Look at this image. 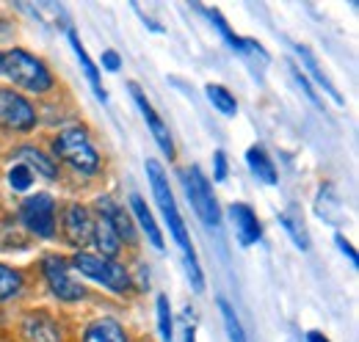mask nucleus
<instances>
[{"mask_svg":"<svg viewBox=\"0 0 359 342\" xmlns=\"http://www.w3.org/2000/svg\"><path fill=\"white\" fill-rule=\"evenodd\" d=\"M144 171H147L152 196H155V202H158V207H161V213H163V221H166V226H169V235L175 238V243H177L180 252H182L185 273H188V279H191V287H194L196 293H202V290H205V273H202V265H199L196 249H194V243H191L188 226H185L182 213H180V207H177L175 191H172V185H169L166 169H163L155 158H149V160L144 163Z\"/></svg>","mask_w":359,"mask_h":342,"instance_id":"obj_1","label":"nucleus"},{"mask_svg":"<svg viewBox=\"0 0 359 342\" xmlns=\"http://www.w3.org/2000/svg\"><path fill=\"white\" fill-rule=\"evenodd\" d=\"M47 152L61 166V171L69 169L81 179H97L105 171V155L94 144L91 130L86 125L58 128L47 141Z\"/></svg>","mask_w":359,"mask_h":342,"instance_id":"obj_2","label":"nucleus"},{"mask_svg":"<svg viewBox=\"0 0 359 342\" xmlns=\"http://www.w3.org/2000/svg\"><path fill=\"white\" fill-rule=\"evenodd\" d=\"M0 78H6L11 88L22 91L31 100H50V97H55L61 91L53 67L42 55H36L34 50H28L22 44H11V47L3 50V72H0Z\"/></svg>","mask_w":359,"mask_h":342,"instance_id":"obj_3","label":"nucleus"},{"mask_svg":"<svg viewBox=\"0 0 359 342\" xmlns=\"http://www.w3.org/2000/svg\"><path fill=\"white\" fill-rule=\"evenodd\" d=\"M69 262H72L75 273L100 285L105 293H111L116 299H133L135 296L130 265L125 259H108V256H100L94 252H75L69 256Z\"/></svg>","mask_w":359,"mask_h":342,"instance_id":"obj_4","label":"nucleus"},{"mask_svg":"<svg viewBox=\"0 0 359 342\" xmlns=\"http://www.w3.org/2000/svg\"><path fill=\"white\" fill-rule=\"evenodd\" d=\"M36 276L45 285V290L64 306H78L83 301L91 299V290L86 287L83 279H78V273L72 271V262L67 254L58 252H47L36 262Z\"/></svg>","mask_w":359,"mask_h":342,"instance_id":"obj_5","label":"nucleus"},{"mask_svg":"<svg viewBox=\"0 0 359 342\" xmlns=\"http://www.w3.org/2000/svg\"><path fill=\"white\" fill-rule=\"evenodd\" d=\"M69 323L50 306H28L14 317L17 342H69Z\"/></svg>","mask_w":359,"mask_h":342,"instance_id":"obj_6","label":"nucleus"},{"mask_svg":"<svg viewBox=\"0 0 359 342\" xmlns=\"http://www.w3.org/2000/svg\"><path fill=\"white\" fill-rule=\"evenodd\" d=\"M14 218L28 238L55 240V235H58V199L47 191L28 193L25 199L17 202Z\"/></svg>","mask_w":359,"mask_h":342,"instance_id":"obj_7","label":"nucleus"},{"mask_svg":"<svg viewBox=\"0 0 359 342\" xmlns=\"http://www.w3.org/2000/svg\"><path fill=\"white\" fill-rule=\"evenodd\" d=\"M42 125V108L22 91L0 83V132L3 135H31Z\"/></svg>","mask_w":359,"mask_h":342,"instance_id":"obj_8","label":"nucleus"},{"mask_svg":"<svg viewBox=\"0 0 359 342\" xmlns=\"http://www.w3.org/2000/svg\"><path fill=\"white\" fill-rule=\"evenodd\" d=\"M91 235H94V210L86 202L69 199L64 205H58V235L64 246L75 252H89Z\"/></svg>","mask_w":359,"mask_h":342,"instance_id":"obj_9","label":"nucleus"},{"mask_svg":"<svg viewBox=\"0 0 359 342\" xmlns=\"http://www.w3.org/2000/svg\"><path fill=\"white\" fill-rule=\"evenodd\" d=\"M180 179H182V188H185V199H188L191 210L196 213V218L208 229H219L222 226V207H219V199H216L213 185L205 177V171L199 166H188V169H182Z\"/></svg>","mask_w":359,"mask_h":342,"instance_id":"obj_10","label":"nucleus"},{"mask_svg":"<svg viewBox=\"0 0 359 342\" xmlns=\"http://www.w3.org/2000/svg\"><path fill=\"white\" fill-rule=\"evenodd\" d=\"M8 158L11 163H20L31 171L36 179H47V182H58L61 179V166L53 160V155L47 152L45 146L39 144H31V141H20L8 149Z\"/></svg>","mask_w":359,"mask_h":342,"instance_id":"obj_11","label":"nucleus"},{"mask_svg":"<svg viewBox=\"0 0 359 342\" xmlns=\"http://www.w3.org/2000/svg\"><path fill=\"white\" fill-rule=\"evenodd\" d=\"M128 88H130V97H133L135 108L141 111V119L147 122V128H149V132H152V138H155L158 149H161L169 160H175V158H177V146H175V138H172L169 125H166V122H163V116L155 111V105L147 100V94H144V88H141V86L130 83Z\"/></svg>","mask_w":359,"mask_h":342,"instance_id":"obj_12","label":"nucleus"},{"mask_svg":"<svg viewBox=\"0 0 359 342\" xmlns=\"http://www.w3.org/2000/svg\"><path fill=\"white\" fill-rule=\"evenodd\" d=\"M91 210L97 215H105V218L111 221V226L116 229V235H119V240H122L125 249H130V252L138 249V226H135L133 215H130V210H128L125 205H119V202H116L114 196H108V193H100V196L94 199Z\"/></svg>","mask_w":359,"mask_h":342,"instance_id":"obj_13","label":"nucleus"},{"mask_svg":"<svg viewBox=\"0 0 359 342\" xmlns=\"http://www.w3.org/2000/svg\"><path fill=\"white\" fill-rule=\"evenodd\" d=\"M34 290V279L25 268L0 262V306H11L28 299Z\"/></svg>","mask_w":359,"mask_h":342,"instance_id":"obj_14","label":"nucleus"},{"mask_svg":"<svg viewBox=\"0 0 359 342\" xmlns=\"http://www.w3.org/2000/svg\"><path fill=\"white\" fill-rule=\"evenodd\" d=\"M78 342H133L128 326L114 315H97L89 323H83Z\"/></svg>","mask_w":359,"mask_h":342,"instance_id":"obj_15","label":"nucleus"},{"mask_svg":"<svg viewBox=\"0 0 359 342\" xmlns=\"http://www.w3.org/2000/svg\"><path fill=\"white\" fill-rule=\"evenodd\" d=\"M229 221H232V229H235V238L243 249L260 243L263 238V224L257 218V210L246 202H232L229 205Z\"/></svg>","mask_w":359,"mask_h":342,"instance_id":"obj_16","label":"nucleus"},{"mask_svg":"<svg viewBox=\"0 0 359 342\" xmlns=\"http://www.w3.org/2000/svg\"><path fill=\"white\" fill-rule=\"evenodd\" d=\"M130 215H133L138 232L147 238V243H149L152 249L163 252V249H166V240H163V229L158 226L155 215H152V210L147 207V202H144V196H141V193H130Z\"/></svg>","mask_w":359,"mask_h":342,"instance_id":"obj_17","label":"nucleus"},{"mask_svg":"<svg viewBox=\"0 0 359 342\" xmlns=\"http://www.w3.org/2000/svg\"><path fill=\"white\" fill-rule=\"evenodd\" d=\"M91 246H94V254L108 256V259H122L125 254V246L116 235V229L111 226V221L105 215L94 213V235H91Z\"/></svg>","mask_w":359,"mask_h":342,"instance_id":"obj_18","label":"nucleus"},{"mask_svg":"<svg viewBox=\"0 0 359 342\" xmlns=\"http://www.w3.org/2000/svg\"><path fill=\"white\" fill-rule=\"evenodd\" d=\"M293 53L299 55V61H302V67H304L302 72H307L315 83H318V88H320L326 97H332V102H334V105H346L343 94L334 88L332 78H329V75L320 69V64H318V58L313 55V50H310V47H304V44H293Z\"/></svg>","mask_w":359,"mask_h":342,"instance_id":"obj_19","label":"nucleus"},{"mask_svg":"<svg viewBox=\"0 0 359 342\" xmlns=\"http://www.w3.org/2000/svg\"><path fill=\"white\" fill-rule=\"evenodd\" d=\"M67 39H69V47H72V53H75V58L81 61V69H83V75H86V81H89L91 91H94V97L100 100V102H108V91L102 88V78H100V67L91 61L89 50L83 47L81 42V36H78V31L75 28H67Z\"/></svg>","mask_w":359,"mask_h":342,"instance_id":"obj_20","label":"nucleus"},{"mask_svg":"<svg viewBox=\"0 0 359 342\" xmlns=\"http://www.w3.org/2000/svg\"><path fill=\"white\" fill-rule=\"evenodd\" d=\"M246 166H249V171H252V177L260 179L263 185H279L276 166H273L271 155L263 149V146H249V149H246Z\"/></svg>","mask_w":359,"mask_h":342,"instance_id":"obj_21","label":"nucleus"},{"mask_svg":"<svg viewBox=\"0 0 359 342\" xmlns=\"http://www.w3.org/2000/svg\"><path fill=\"white\" fill-rule=\"evenodd\" d=\"M155 323H158L161 342L175 340V315H172V301L166 293H158V299H155Z\"/></svg>","mask_w":359,"mask_h":342,"instance_id":"obj_22","label":"nucleus"},{"mask_svg":"<svg viewBox=\"0 0 359 342\" xmlns=\"http://www.w3.org/2000/svg\"><path fill=\"white\" fill-rule=\"evenodd\" d=\"M205 94H208V100H210V105L222 114V116H235L238 114V100H235V94L222 83H210L205 86Z\"/></svg>","mask_w":359,"mask_h":342,"instance_id":"obj_23","label":"nucleus"},{"mask_svg":"<svg viewBox=\"0 0 359 342\" xmlns=\"http://www.w3.org/2000/svg\"><path fill=\"white\" fill-rule=\"evenodd\" d=\"M219 303V312H222V320H224V329H226V337L229 342H249L246 340V331H243V326H241V320H238V315H235V309H232V303L226 299H216Z\"/></svg>","mask_w":359,"mask_h":342,"instance_id":"obj_24","label":"nucleus"},{"mask_svg":"<svg viewBox=\"0 0 359 342\" xmlns=\"http://www.w3.org/2000/svg\"><path fill=\"white\" fill-rule=\"evenodd\" d=\"M279 224L287 229V235L293 238L296 249H302V252H310V232H307V226L302 224V218H299V215L282 213V215H279Z\"/></svg>","mask_w":359,"mask_h":342,"instance_id":"obj_25","label":"nucleus"},{"mask_svg":"<svg viewBox=\"0 0 359 342\" xmlns=\"http://www.w3.org/2000/svg\"><path fill=\"white\" fill-rule=\"evenodd\" d=\"M6 182H8V188H11L14 193H28V191L34 188L36 177L25 169V166L11 163V166H8V171H6Z\"/></svg>","mask_w":359,"mask_h":342,"instance_id":"obj_26","label":"nucleus"},{"mask_svg":"<svg viewBox=\"0 0 359 342\" xmlns=\"http://www.w3.org/2000/svg\"><path fill=\"white\" fill-rule=\"evenodd\" d=\"M287 67H290V75H293V81H296V86H299V88L304 91V97H307V100L313 102L315 108H320V105H323V100H320V94H318V91L313 88V83L307 81V75H304V72L299 69V64H293V61H290Z\"/></svg>","mask_w":359,"mask_h":342,"instance_id":"obj_27","label":"nucleus"},{"mask_svg":"<svg viewBox=\"0 0 359 342\" xmlns=\"http://www.w3.org/2000/svg\"><path fill=\"white\" fill-rule=\"evenodd\" d=\"M130 276H133L135 293H147V290H149V271H147L144 262H138L135 268H130Z\"/></svg>","mask_w":359,"mask_h":342,"instance_id":"obj_28","label":"nucleus"},{"mask_svg":"<svg viewBox=\"0 0 359 342\" xmlns=\"http://www.w3.org/2000/svg\"><path fill=\"white\" fill-rule=\"evenodd\" d=\"M226 174H229L226 152L224 149H216V152H213V179H216V182H224Z\"/></svg>","mask_w":359,"mask_h":342,"instance_id":"obj_29","label":"nucleus"},{"mask_svg":"<svg viewBox=\"0 0 359 342\" xmlns=\"http://www.w3.org/2000/svg\"><path fill=\"white\" fill-rule=\"evenodd\" d=\"M100 64H102L105 72H119V69H122V55H119L116 50H102Z\"/></svg>","mask_w":359,"mask_h":342,"instance_id":"obj_30","label":"nucleus"},{"mask_svg":"<svg viewBox=\"0 0 359 342\" xmlns=\"http://www.w3.org/2000/svg\"><path fill=\"white\" fill-rule=\"evenodd\" d=\"M334 243H337V249H340V254H343V256H348V262H351V265H357V262H359L357 249L351 246V240H346V235H340V232H337V235H334Z\"/></svg>","mask_w":359,"mask_h":342,"instance_id":"obj_31","label":"nucleus"},{"mask_svg":"<svg viewBox=\"0 0 359 342\" xmlns=\"http://www.w3.org/2000/svg\"><path fill=\"white\" fill-rule=\"evenodd\" d=\"M182 342H196V326H191V323L182 326Z\"/></svg>","mask_w":359,"mask_h":342,"instance_id":"obj_32","label":"nucleus"},{"mask_svg":"<svg viewBox=\"0 0 359 342\" xmlns=\"http://www.w3.org/2000/svg\"><path fill=\"white\" fill-rule=\"evenodd\" d=\"M304 340L307 342H329V337H326V334H323V331H307V337H304Z\"/></svg>","mask_w":359,"mask_h":342,"instance_id":"obj_33","label":"nucleus"},{"mask_svg":"<svg viewBox=\"0 0 359 342\" xmlns=\"http://www.w3.org/2000/svg\"><path fill=\"white\" fill-rule=\"evenodd\" d=\"M0 72H3V50H0Z\"/></svg>","mask_w":359,"mask_h":342,"instance_id":"obj_34","label":"nucleus"},{"mask_svg":"<svg viewBox=\"0 0 359 342\" xmlns=\"http://www.w3.org/2000/svg\"><path fill=\"white\" fill-rule=\"evenodd\" d=\"M290 342H299V337H296V334H293V337H290Z\"/></svg>","mask_w":359,"mask_h":342,"instance_id":"obj_35","label":"nucleus"}]
</instances>
